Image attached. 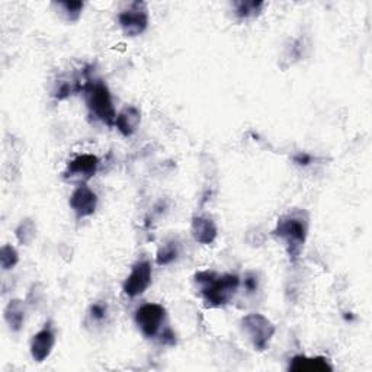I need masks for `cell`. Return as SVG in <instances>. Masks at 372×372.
<instances>
[{
	"instance_id": "cell-9",
	"label": "cell",
	"mask_w": 372,
	"mask_h": 372,
	"mask_svg": "<svg viewBox=\"0 0 372 372\" xmlns=\"http://www.w3.org/2000/svg\"><path fill=\"white\" fill-rule=\"evenodd\" d=\"M69 204L78 218H86L95 214L98 206V195L87 185L82 184L71 193Z\"/></svg>"
},
{
	"instance_id": "cell-21",
	"label": "cell",
	"mask_w": 372,
	"mask_h": 372,
	"mask_svg": "<svg viewBox=\"0 0 372 372\" xmlns=\"http://www.w3.org/2000/svg\"><path fill=\"white\" fill-rule=\"evenodd\" d=\"M243 287L246 290L247 294H253V292H256L258 288H259V279L256 276V274H253V272H249L245 279H243Z\"/></svg>"
},
{
	"instance_id": "cell-16",
	"label": "cell",
	"mask_w": 372,
	"mask_h": 372,
	"mask_svg": "<svg viewBox=\"0 0 372 372\" xmlns=\"http://www.w3.org/2000/svg\"><path fill=\"white\" fill-rule=\"evenodd\" d=\"M263 2H237L234 3V13L239 19L255 18L260 13Z\"/></svg>"
},
{
	"instance_id": "cell-7",
	"label": "cell",
	"mask_w": 372,
	"mask_h": 372,
	"mask_svg": "<svg viewBox=\"0 0 372 372\" xmlns=\"http://www.w3.org/2000/svg\"><path fill=\"white\" fill-rule=\"evenodd\" d=\"M152 263L148 260H141L132 266L131 274L127 276L123 284V291L125 295L136 299V296L145 292V290L152 284Z\"/></svg>"
},
{
	"instance_id": "cell-10",
	"label": "cell",
	"mask_w": 372,
	"mask_h": 372,
	"mask_svg": "<svg viewBox=\"0 0 372 372\" xmlns=\"http://www.w3.org/2000/svg\"><path fill=\"white\" fill-rule=\"evenodd\" d=\"M55 345V335L50 324L33 336L31 340V356L35 362H44L51 355Z\"/></svg>"
},
{
	"instance_id": "cell-17",
	"label": "cell",
	"mask_w": 372,
	"mask_h": 372,
	"mask_svg": "<svg viewBox=\"0 0 372 372\" xmlns=\"http://www.w3.org/2000/svg\"><path fill=\"white\" fill-rule=\"evenodd\" d=\"M179 256V245L176 242H168L157 251V265L165 266L175 262Z\"/></svg>"
},
{
	"instance_id": "cell-8",
	"label": "cell",
	"mask_w": 372,
	"mask_h": 372,
	"mask_svg": "<svg viewBox=\"0 0 372 372\" xmlns=\"http://www.w3.org/2000/svg\"><path fill=\"white\" fill-rule=\"evenodd\" d=\"M99 159L94 154H80L69 161L64 176L70 181H79L82 184L92 179L98 172Z\"/></svg>"
},
{
	"instance_id": "cell-4",
	"label": "cell",
	"mask_w": 372,
	"mask_h": 372,
	"mask_svg": "<svg viewBox=\"0 0 372 372\" xmlns=\"http://www.w3.org/2000/svg\"><path fill=\"white\" fill-rule=\"evenodd\" d=\"M240 326L243 333L251 342L253 348L259 352L267 349L276 330L274 323L269 319L259 315V312H250V315L245 316Z\"/></svg>"
},
{
	"instance_id": "cell-20",
	"label": "cell",
	"mask_w": 372,
	"mask_h": 372,
	"mask_svg": "<svg viewBox=\"0 0 372 372\" xmlns=\"http://www.w3.org/2000/svg\"><path fill=\"white\" fill-rule=\"evenodd\" d=\"M107 315H108V307H107V304H103V303H95L91 307V311H89V316H91V319L96 323H100V321L105 320Z\"/></svg>"
},
{
	"instance_id": "cell-5",
	"label": "cell",
	"mask_w": 372,
	"mask_h": 372,
	"mask_svg": "<svg viewBox=\"0 0 372 372\" xmlns=\"http://www.w3.org/2000/svg\"><path fill=\"white\" fill-rule=\"evenodd\" d=\"M134 320H136V324L143 336L148 339L156 337L161 332L163 324H165L166 308L156 303L144 304L137 308Z\"/></svg>"
},
{
	"instance_id": "cell-11",
	"label": "cell",
	"mask_w": 372,
	"mask_h": 372,
	"mask_svg": "<svg viewBox=\"0 0 372 372\" xmlns=\"http://www.w3.org/2000/svg\"><path fill=\"white\" fill-rule=\"evenodd\" d=\"M191 233L198 243L201 245H211L217 239V226L215 222L210 218L205 217H195L192 220L191 226Z\"/></svg>"
},
{
	"instance_id": "cell-6",
	"label": "cell",
	"mask_w": 372,
	"mask_h": 372,
	"mask_svg": "<svg viewBox=\"0 0 372 372\" xmlns=\"http://www.w3.org/2000/svg\"><path fill=\"white\" fill-rule=\"evenodd\" d=\"M118 24H120L124 35L139 37L148 26V9L143 2H132L127 9L121 10L118 15Z\"/></svg>"
},
{
	"instance_id": "cell-22",
	"label": "cell",
	"mask_w": 372,
	"mask_h": 372,
	"mask_svg": "<svg viewBox=\"0 0 372 372\" xmlns=\"http://www.w3.org/2000/svg\"><path fill=\"white\" fill-rule=\"evenodd\" d=\"M294 161L299 166H308L310 163L312 161V157L310 154H307V153H299V154L294 156Z\"/></svg>"
},
{
	"instance_id": "cell-2",
	"label": "cell",
	"mask_w": 372,
	"mask_h": 372,
	"mask_svg": "<svg viewBox=\"0 0 372 372\" xmlns=\"http://www.w3.org/2000/svg\"><path fill=\"white\" fill-rule=\"evenodd\" d=\"M274 234L284 242L292 262L300 258L308 236V217L304 211H292L282 215Z\"/></svg>"
},
{
	"instance_id": "cell-1",
	"label": "cell",
	"mask_w": 372,
	"mask_h": 372,
	"mask_svg": "<svg viewBox=\"0 0 372 372\" xmlns=\"http://www.w3.org/2000/svg\"><path fill=\"white\" fill-rule=\"evenodd\" d=\"M195 284L206 307L218 308L229 304L240 287V278L234 274L218 275L202 271L195 275Z\"/></svg>"
},
{
	"instance_id": "cell-14",
	"label": "cell",
	"mask_w": 372,
	"mask_h": 372,
	"mask_svg": "<svg viewBox=\"0 0 372 372\" xmlns=\"http://www.w3.org/2000/svg\"><path fill=\"white\" fill-rule=\"evenodd\" d=\"M5 320L12 332H19L25 323V308L21 300H10L5 308Z\"/></svg>"
},
{
	"instance_id": "cell-18",
	"label": "cell",
	"mask_w": 372,
	"mask_h": 372,
	"mask_svg": "<svg viewBox=\"0 0 372 372\" xmlns=\"http://www.w3.org/2000/svg\"><path fill=\"white\" fill-rule=\"evenodd\" d=\"M15 234H17V239L21 245H25L28 246L29 243H31L34 239H35V224L33 220H22L21 224L18 226L17 231H15Z\"/></svg>"
},
{
	"instance_id": "cell-13",
	"label": "cell",
	"mask_w": 372,
	"mask_h": 372,
	"mask_svg": "<svg viewBox=\"0 0 372 372\" xmlns=\"http://www.w3.org/2000/svg\"><path fill=\"white\" fill-rule=\"evenodd\" d=\"M141 121V114L136 107H127L116 115L115 127L124 137H131L137 131Z\"/></svg>"
},
{
	"instance_id": "cell-3",
	"label": "cell",
	"mask_w": 372,
	"mask_h": 372,
	"mask_svg": "<svg viewBox=\"0 0 372 372\" xmlns=\"http://www.w3.org/2000/svg\"><path fill=\"white\" fill-rule=\"evenodd\" d=\"M82 91L91 115L95 116L102 124L115 127L116 112L108 86L99 79H87Z\"/></svg>"
},
{
	"instance_id": "cell-12",
	"label": "cell",
	"mask_w": 372,
	"mask_h": 372,
	"mask_svg": "<svg viewBox=\"0 0 372 372\" xmlns=\"http://www.w3.org/2000/svg\"><path fill=\"white\" fill-rule=\"evenodd\" d=\"M290 371H296V372H326L332 371V365L327 362L323 356H315V358H308L304 355H296L290 361L288 365Z\"/></svg>"
},
{
	"instance_id": "cell-19",
	"label": "cell",
	"mask_w": 372,
	"mask_h": 372,
	"mask_svg": "<svg viewBox=\"0 0 372 372\" xmlns=\"http://www.w3.org/2000/svg\"><path fill=\"white\" fill-rule=\"evenodd\" d=\"M19 262V255L17 249H15L12 245H5L2 249H0V265H2L3 271L13 269L15 266Z\"/></svg>"
},
{
	"instance_id": "cell-15",
	"label": "cell",
	"mask_w": 372,
	"mask_h": 372,
	"mask_svg": "<svg viewBox=\"0 0 372 372\" xmlns=\"http://www.w3.org/2000/svg\"><path fill=\"white\" fill-rule=\"evenodd\" d=\"M58 13L62 15L63 19L67 22H76L79 21L85 3L83 2H58L54 3Z\"/></svg>"
}]
</instances>
